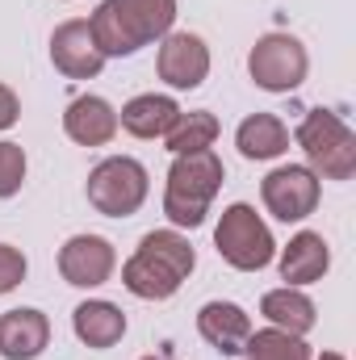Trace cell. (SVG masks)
<instances>
[{
	"label": "cell",
	"instance_id": "obj_1",
	"mask_svg": "<svg viewBox=\"0 0 356 360\" xmlns=\"http://www.w3.org/2000/svg\"><path fill=\"white\" fill-rule=\"evenodd\" d=\"M177 0H101L89 17L92 42L105 59H126L147 42L172 34Z\"/></svg>",
	"mask_w": 356,
	"mask_h": 360
},
{
	"label": "cell",
	"instance_id": "obj_2",
	"mask_svg": "<svg viewBox=\"0 0 356 360\" xmlns=\"http://www.w3.org/2000/svg\"><path fill=\"white\" fill-rule=\"evenodd\" d=\"M197 269L193 243L177 231H147L139 252L122 264V285L143 302H168Z\"/></svg>",
	"mask_w": 356,
	"mask_h": 360
},
{
	"label": "cell",
	"instance_id": "obj_3",
	"mask_svg": "<svg viewBox=\"0 0 356 360\" xmlns=\"http://www.w3.org/2000/svg\"><path fill=\"white\" fill-rule=\"evenodd\" d=\"M227 180V168L214 151H189L177 155L168 168V188H164V214L172 226L197 231L210 214V201L218 197Z\"/></svg>",
	"mask_w": 356,
	"mask_h": 360
},
{
	"label": "cell",
	"instance_id": "obj_4",
	"mask_svg": "<svg viewBox=\"0 0 356 360\" xmlns=\"http://www.w3.org/2000/svg\"><path fill=\"white\" fill-rule=\"evenodd\" d=\"M298 147L306 151V168L319 180H348L356 172V134L331 109H310L298 122Z\"/></svg>",
	"mask_w": 356,
	"mask_h": 360
},
{
	"label": "cell",
	"instance_id": "obj_5",
	"mask_svg": "<svg viewBox=\"0 0 356 360\" xmlns=\"http://www.w3.org/2000/svg\"><path fill=\"white\" fill-rule=\"evenodd\" d=\"M214 248H218V256L231 269H239V272H260L276 256L272 231H268L265 218L248 201H235V205L222 210V218L214 226Z\"/></svg>",
	"mask_w": 356,
	"mask_h": 360
},
{
	"label": "cell",
	"instance_id": "obj_6",
	"mask_svg": "<svg viewBox=\"0 0 356 360\" xmlns=\"http://www.w3.org/2000/svg\"><path fill=\"white\" fill-rule=\"evenodd\" d=\"M147 168L130 155H109L89 172V205L105 218H130L143 201H147Z\"/></svg>",
	"mask_w": 356,
	"mask_h": 360
},
{
	"label": "cell",
	"instance_id": "obj_7",
	"mask_svg": "<svg viewBox=\"0 0 356 360\" xmlns=\"http://www.w3.org/2000/svg\"><path fill=\"white\" fill-rule=\"evenodd\" d=\"M310 72V55L293 34H265L248 55V76L265 92H293L302 89Z\"/></svg>",
	"mask_w": 356,
	"mask_h": 360
},
{
	"label": "cell",
	"instance_id": "obj_8",
	"mask_svg": "<svg viewBox=\"0 0 356 360\" xmlns=\"http://www.w3.org/2000/svg\"><path fill=\"white\" fill-rule=\"evenodd\" d=\"M260 197H265L268 214L276 222H302L314 214L319 205V176L306 168V164H285V168H272L260 184Z\"/></svg>",
	"mask_w": 356,
	"mask_h": 360
},
{
	"label": "cell",
	"instance_id": "obj_9",
	"mask_svg": "<svg viewBox=\"0 0 356 360\" xmlns=\"http://www.w3.org/2000/svg\"><path fill=\"white\" fill-rule=\"evenodd\" d=\"M113 264H117V252L109 239L101 235H72L63 248H59V272L68 285L76 289H96L113 276Z\"/></svg>",
	"mask_w": 356,
	"mask_h": 360
},
{
	"label": "cell",
	"instance_id": "obj_10",
	"mask_svg": "<svg viewBox=\"0 0 356 360\" xmlns=\"http://www.w3.org/2000/svg\"><path fill=\"white\" fill-rule=\"evenodd\" d=\"M155 68H160V80L168 89H180V92L201 89V80L210 76V46L197 34H189V30L164 34V46H160Z\"/></svg>",
	"mask_w": 356,
	"mask_h": 360
},
{
	"label": "cell",
	"instance_id": "obj_11",
	"mask_svg": "<svg viewBox=\"0 0 356 360\" xmlns=\"http://www.w3.org/2000/svg\"><path fill=\"white\" fill-rule=\"evenodd\" d=\"M51 63L68 80H92V76H101L105 55L92 42L89 21H63V25H55V34H51Z\"/></svg>",
	"mask_w": 356,
	"mask_h": 360
},
{
	"label": "cell",
	"instance_id": "obj_12",
	"mask_svg": "<svg viewBox=\"0 0 356 360\" xmlns=\"http://www.w3.org/2000/svg\"><path fill=\"white\" fill-rule=\"evenodd\" d=\"M197 331H201V340H205L214 352H222V356H243L248 335H252V319H248V310L235 306V302H205V306L197 310Z\"/></svg>",
	"mask_w": 356,
	"mask_h": 360
},
{
	"label": "cell",
	"instance_id": "obj_13",
	"mask_svg": "<svg viewBox=\"0 0 356 360\" xmlns=\"http://www.w3.org/2000/svg\"><path fill=\"white\" fill-rule=\"evenodd\" d=\"M51 344V323L34 306H17L0 314V356L4 360H34Z\"/></svg>",
	"mask_w": 356,
	"mask_h": 360
},
{
	"label": "cell",
	"instance_id": "obj_14",
	"mask_svg": "<svg viewBox=\"0 0 356 360\" xmlns=\"http://www.w3.org/2000/svg\"><path fill=\"white\" fill-rule=\"evenodd\" d=\"M63 130H68V139L80 143V147H105V143L117 134V109H113L105 96L84 92V96H76V101L68 105Z\"/></svg>",
	"mask_w": 356,
	"mask_h": 360
},
{
	"label": "cell",
	"instance_id": "obj_15",
	"mask_svg": "<svg viewBox=\"0 0 356 360\" xmlns=\"http://www.w3.org/2000/svg\"><path fill=\"white\" fill-rule=\"evenodd\" d=\"M331 269V248L323 235L314 231H298L285 248H281V281L285 285H314L323 281V272Z\"/></svg>",
	"mask_w": 356,
	"mask_h": 360
},
{
	"label": "cell",
	"instance_id": "obj_16",
	"mask_svg": "<svg viewBox=\"0 0 356 360\" xmlns=\"http://www.w3.org/2000/svg\"><path fill=\"white\" fill-rule=\"evenodd\" d=\"M180 117V105L172 96H160V92H143L134 101L122 105L117 113V126L134 139H164L172 130V122Z\"/></svg>",
	"mask_w": 356,
	"mask_h": 360
},
{
	"label": "cell",
	"instance_id": "obj_17",
	"mask_svg": "<svg viewBox=\"0 0 356 360\" xmlns=\"http://www.w3.org/2000/svg\"><path fill=\"white\" fill-rule=\"evenodd\" d=\"M72 331H76L80 344L105 352V348H113V344L126 335V314H122V306L92 297V302H80V306L72 310Z\"/></svg>",
	"mask_w": 356,
	"mask_h": 360
},
{
	"label": "cell",
	"instance_id": "obj_18",
	"mask_svg": "<svg viewBox=\"0 0 356 360\" xmlns=\"http://www.w3.org/2000/svg\"><path fill=\"white\" fill-rule=\"evenodd\" d=\"M235 147H239L243 160H256V164L276 160V155L289 151V126H285L276 113H252V117L239 122V130H235Z\"/></svg>",
	"mask_w": 356,
	"mask_h": 360
},
{
	"label": "cell",
	"instance_id": "obj_19",
	"mask_svg": "<svg viewBox=\"0 0 356 360\" xmlns=\"http://www.w3.org/2000/svg\"><path fill=\"white\" fill-rule=\"evenodd\" d=\"M260 314L268 319V327L289 331V335H306V331L319 323L314 302H310L302 289H293V285H285V289H268L265 297H260Z\"/></svg>",
	"mask_w": 356,
	"mask_h": 360
},
{
	"label": "cell",
	"instance_id": "obj_20",
	"mask_svg": "<svg viewBox=\"0 0 356 360\" xmlns=\"http://www.w3.org/2000/svg\"><path fill=\"white\" fill-rule=\"evenodd\" d=\"M214 139H218V117H214L210 109H193V113H184V109H180V117L172 122V130L164 134V143H168V151H172V155L210 151V147H214Z\"/></svg>",
	"mask_w": 356,
	"mask_h": 360
},
{
	"label": "cell",
	"instance_id": "obj_21",
	"mask_svg": "<svg viewBox=\"0 0 356 360\" xmlns=\"http://www.w3.org/2000/svg\"><path fill=\"white\" fill-rule=\"evenodd\" d=\"M243 356L248 360H310V348H306L302 335H289V331L265 327V331H252V335H248Z\"/></svg>",
	"mask_w": 356,
	"mask_h": 360
},
{
	"label": "cell",
	"instance_id": "obj_22",
	"mask_svg": "<svg viewBox=\"0 0 356 360\" xmlns=\"http://www.w3.org/2000/svg\"><path fill=\"white\" fill-rule=\"evenodd\" d=\"M25 180V151L17 143H0V197H13Z\"/></svg>",
	"mask_w": 356,
	"mask_h": 360
},
{
	"label": "cell",
	"instance_id": "obj_23",
	"mask_svg": "<svg viewBox=\"0 0 356 360\" xmlns=\"http://www.w3.org/2000/svg\"><path fill=\"white\" fill-rule=\"evenodd\" d=\"M25 269H30V264H25V256H21L13 243H0V297H4V293H13V289L25 281Z\"/></svg>",
	"mask_w": 356,
	"mask_h": 360
},
{
	"label": "cell",
	"instance_id": "obj_24",
	"mask_svg": "<svg viewBox=\"0 0 356 360\" xmlns=\"http://www.w3.org/2000/svg\"><path fill=\"white\" fill-rule=\"evenodd\" d=\"M17 117H21V101H17V92L8 89V84H0V130L17 126Z\"/></svg>",
	"mask_w": 356,
	"mask_h": 360
},
{
	"label": "cell",
	"instance_id": "obj_25",
	"mask_svg": "<svg viewBox=\"0 0 356 360\" xmlns=\"http://www.w3.org/2000/svg\"><path fill=\"white\" fill-rule=\"evenodd\" d=\"M319 360H344V356H340V352H323Z\"/></svg>",
	"mask_w": 356,
	"mask_h": 360
},
{
	"label": "cell",
	"instance_id": "obj_26",
	"mask_svg": "<svg viewBox=\"0 0 356 360\" xmlns=\"http://www.w3.org/2000/svg\"><path fill=\"white\" fill-rule=\"evenodd\" d=\"M143 360H177V356H143Z\"/></svg>",
	"mask_w": 356,
	"mask_h": 360
}]
</instances>
